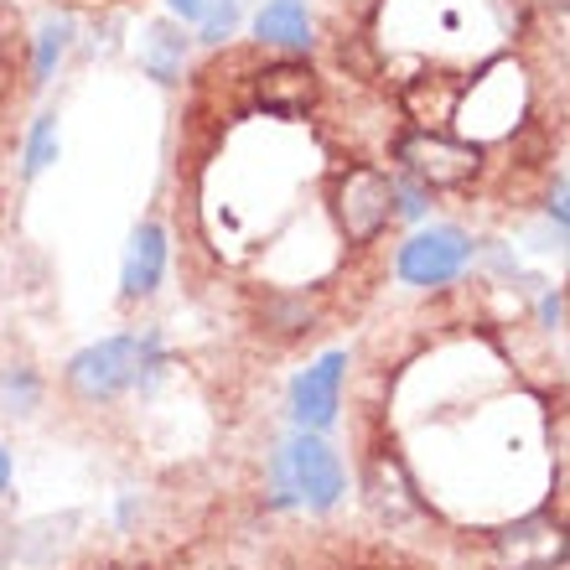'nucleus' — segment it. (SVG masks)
I'll return each mask as SVG.
<instances>
[{
	"instance_id": "10",
	"label": "nucleus",
	"mask_w": 570,
	"mask_h": 570,
	"mask_svg": "<svg viewBox=\"0 0 570 570\" xmlns=\"http://www.w3.org/2000/svg\"><path fill=\"white\" fill-rule=\"evenodd\" d=\"M255 37L271 47H306L312 42V16H306L301 0H271L255 16Z\"/></svg>"
},
{
	"instance_id": "15",
	"label": "nucleus",
	"mask_w": 570,
	"mask_h": 570,
	"mask_svg": "<svg viewBox=\"0 0 570 570\" xmlns=\"http://www.w3.org/2000/svg\"><path fill=\"white\" fill-rule=\"evenodd\" d=\"M213 6H218V0H171V11H177L181 21H203Z\"/></svg>"
},
{
	"instance_id": "16",
	"label": "nucleus",
	"mask_w": 570,
	"mask_h": 570,
	"mask_svg": "<svg viewBox=\"0 0 570 570\" xmlns=\"http://www.w3.org/2000/svg\"><path fill=\"white\" fill-rule=\"evenodd\" d=\"M0 488H6V451H0Z\"/></svg>"
},
{
	"instance_id": "4",
	"label": "nucleus",
	"mask_w": 570,
	"mask_h": 570,
	"mask_svg": "<svg viewBox=\"0 0 570 570\" xmlns=\"http://www.w3.org/2000/svg\"><path fill=\"white\" fill-rule=\"evenodd\" d=\"M400 161L425 181V187H466L478 177L482 166V150L466 146V140H451V136H435V130H421V136H405L400 140Z\"/></svg>"
},
{
	"instance_id": "14",
	"label": "nucleus",
	"mask_w": 570,
	"mask_h": 570,
	"mask_svg": "<svg viewBox=\"0 0 570 570\" xmlns=\"http://www.w3.org/2000/svg\"><path fill=\"white\" fill-rule=\"evenodd\" d=\"M52 150H58V136H52V120L37 125V136H31V171H42L47 161H52Z\"/></svg>"
},
{
	"instance_id": "3",
	"label": "nucleus",
	"mask_w": 570,
	"mask_h": 570,
	"mask_svg": "<svg viewBox=\"0 0 570 570\" xmlns=\"http://www.w3.org/2000/svg\"><path fill=\"white\" fill-rule=\"evenodd\" d=\"M394 177H384L379 166H353L337 187V224L353 244H374L384 228L394 224Z\"/></svg>"
},
{
	"instance_id": "1",
	"label": "nucleus",
	"mask_w": 570,
	"mask_h": 570,
	"mask_svg": "<svg viewBox=\"0 0 570 570\" xmlns=\"http://www.w3.org/2000/svg\"><path fill=\"white\" fill-rule=\"evenodd\" d=\"M161 347H156V332H130V337H105V343L83 347L68 368V384H73L83 400H109V394L130 390L140 379L161 374Z\"/></svg>"
},
{
	"instance_id": "9",
	"label": "nucleus",
	"mask_w": 570,
	"mask_h": 570,
	"mask_svg": "<svg viewBox=\"0 0 570 570\" xmlns=\"http://www.w3.org/2000/svg\"><path fill=\"white\" fill-rule=\"evenodd\" d=\"M161 271H166L161 224H140V234L130 239V255H125V296H150L161 285Z\"/></svg>"
},
{
	"instance_id": "8",
	"label": "nucleus",
	"mask_w": 570,
	"mask_h": 570,
	"mask_svg": "<svg viewBox=\"0 0 570 570\" xmlns=\"http://www.w3.org/2000/svg\"><path fill=\"white\" fill-rule=\"evenodd\" d=\"M343 353H327L322 363H312L306 374L296 379L291 390V405H296V421L312 425V431H327L332 415H337V390H343Z\"/></svg>"
},
{
	"instance_id": "12",
	"label": "nucleus",
	"mask_w": 570,
	"mask_h": 570,
	"mask_svg": "<svg viewBox=\"0 0 570 570\" xmlns=\"http://www.w3.org/2000/svg\"><path fill=\"white\" fill-rule=\"evenodd\" d=\"M234 27H239V6H234V0H218V6L203 16V42H224Z\"/></svg>"
},
{
	"instance_id": "11",
	"label": "nucleus",
	"mask_w": 570,
	"mask_h": 570,
	"mask_svg": "<svg viewBox=\"0 0 570 570\" xmlns=\"http://www.w3.org/2000/svg\"><path fill=\"white\" fill-rule=\"evenodd\" d=\"M181 58H187V42H181L171 27H150L146 47H140V62H146L150 78H161V83H171V78H181Z\"/></svg>"
},
{
	"instance_id": "2",
	"label": "nucleus",
	"mask_w": 570,
	"mask_h": 570,
	"mask_svg": "<svg viewBox=\"0 0 570 570\" xmlns=\"http://www.w3.org/2000/svg\"><path fill=\"white\" fill-rule=\"evenodd\" d=\"M259 570H435L431 560L394 550L379 540H347V534H322V540H296L275 550Z\"/></svg>"
},
{
	"instance_id": "13",
	"label": "nucleus",
	"mask_w": 570,
	"mask_h": 570,
	"mask_svg": "<svg viewBox=\"0 0 570 570\" xmlns=\"http://www.w3.org/2000/svg\"><path fill=\"white\" fill-rule=\"evenodd\" d=\"M68 52V27H47V37H42V58H37V78H47L52 73V62Z\"/></svg>"
},
{
	"instance_id": "5",
	"label": "nucleus",
	"mask_w": 570,
	"mask_h": 570,
	"mask_svg": "<svg viewBox=\"0 0 570 570\" xmlns=\"http://www.w3.org/2000/svg\"><path fill=\"white\" fill-rule=\"evenodd\" d=\"M472 259V239L462 228H431V234H415V239L400 249V275L410 285H446L462 275V265Z\"/></svg>"
},
{
	"instance_id": "6",
	"label": "nucleus",
	"mask_w": 570,
	"mask_h": 570,
	"mask_svg": "<svg viewBox=\"0 0 570 570\" xmlns=\"http://www.w3.org/2000/svg\"><path fill=\"white\" fill-rule=\"evenodd\" d=\"M291 478H296V493L306 498L312 509H332L347 488L337 451H332L327 441H316V435H301L296 446H291Z\"/></svg>"
},
{
	"instance_id": "7",
	"label": "nucleus",
	"mask_w": 570,
	"mask_h": 570,
	"mask_svg": "<svg viewBox=\"0 0 570 570\" xmlns=\"http://www.w3.org/2000/svg\"><path fill=\"white\" fill-rule=\"evenodd\" d=\"M255 105L265 115H281V120L306 115L316 105V73L306 62H265L255 73Z\"/></svg>"
}]
</instances>
